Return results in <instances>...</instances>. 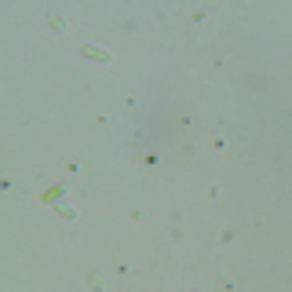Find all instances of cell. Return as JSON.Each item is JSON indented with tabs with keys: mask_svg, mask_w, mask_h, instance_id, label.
I'll use <instances>...</instances> for the list:
<instances>
[{
	"mask_svg": "<svg viewBox=\"0 0 292 292\" xmlns=\"http://www.w3.org/2000/svg\"><path fill=\"white\" fill-rule=\"evenodd\" d=\"M81 55H88V59H99V62H106L110 55L106 51H99V48H91V44H81Z\"/></svg>",
	"mask_w": 292,
	"mask_h": 292,
	"instance_id": "obj_1",
	"label": "cell"
}]
</instances>
